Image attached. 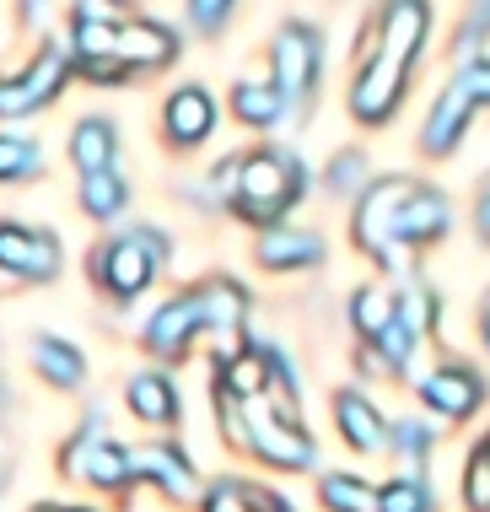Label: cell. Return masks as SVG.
Wrapping results in <instances>:
<instances>
[{
    "instance_id": "obj_22",
    "label": "cell",
    "mask_w": 490,
    "mask_h": 512,
    "mask_svg": "<svg viewBox=\"0 0 490 512\" xmlns=\"http://www.w3.org/2000/svg\"><path fill=\"white\" fill-rule=\"evenodd\" d=\"M33 372L49 383V389L70 394V389H81V378H87V356L60 335H38L33 340Z\"/></svg>"
},
{
    "instance_id": "obj_2",
    "label": "cell",
    "mask_w": 490,
    "mask_h": 512,
    "mask_svg": "<svg viewBox=\"0 0 490 512\" xmlns=\"http://www.w3.org/2000/svg\"><path fill=\"white\" fill-rule=\"evenodd\" d=\"M216 421H221V432H227V442L237 453L259 459L264 469H280V475H302V469H313V459H318L313 432H307L297 415L280 410L270 394L243 399V394H232L216 383Z\"/></svg>"
},
{
    "instance_id": "obj_7",
    "label": "cell",
    "mask_w": 490,
    "mask_h": 512,
    "mask_svg": "<svg viewBox=\"0 0 490 512\" xmlns=\"http://www.w3.org/2000/svg\"><path fill=\"white\" fill-rule=\"evenodd\" d=\"M205 335V297L200 286H189V292L167 297L157 313L146 318V329H140V345H146L157 362H184L189 345Z\"/></svg>"
},
{
    "instance_id": "obj_27",
    "label": "cell",
    "mask_w": 490,
    "mask_h": 512,
    "mask_svg": "<svg viewBox=\"0 0 490 512\" xmlns=\"http://www.w3.org/2000/svg\"><path fill=\"white\" fill-rule=\"evenodd\" d=\"M377 512H437V491L420 469H404L377 486Z\"/></svg>"
},
{
    "instance_id": "obj_36",
    "label": "cell",
    "mask_w": 490,
    "mask_h": 512,
    "mask_svg": "<svg viewBox=\"0 0 490 512\" xmlns=\"http://www.w3.org/2000/svg\"><path fill=\"white\" fill-rule=\"evenodd\" d=\"M458 81H464V87L474 92V103H490V60H469L464 71H458Z\"/></svg>"
},
{
    "instance_id": "obj_26",
    "label": "cell",
    "mask_w": 490,
    "mask_h": 512,
    "mask_svg": "<svg viewBox=\"0 0 490 512\" xmlns=\"http://www.w3.org/2000/svg\"><path fill=\"white\" fill-rule=\"evenodd\" d=\"M114 151H119V135L108 119H81L70 130V162L81 173H97V168H114Z\"/></svg>"
},
{
    "instance_id": "obj_13",
    "label": "cell",
    "mask_w": 490,
    "mask_h": 512,
    "mask_svg": "<svg viewBox=\"0 0 490 512\" xmlns=\"http://www.w3.org/2000/svg\"><path fill=\"white\" fill-rule=\"evenodd\" d=\"M200 297H205V335H216V356H232L243 351V324H248V292L237 281H227V275H210V281H200Z\"/></svg>"
},
{
    "instance_id": "obj_9",
    "label": "cell",
    "mask_w": 490,
    "mask_h": 512,
    "mask_svg": "<svg viewBox=\"0 0 490 512\" xmlns=\"http://www.w3.org/2000/svg\"><path fill=\"white\" fill-rule=\"evenodd\" d=\"M270 71H275L270 81L286 92V103L307 114L313 87H318V33H313V27H302V22H286V27H280V33H275V49H270Z\"/></svg>"
},
{
    "instance_id": "obj_31",
    "label": "cell",
    "mask_w": 490,
    "mask_h": 512,
    "mask_svg": "<svg viewBox=\"0 0 490 512\" xmlns=\"http://www.w3.org/2000/svg\"><path fill=\"white\" fill-rule=\"evenodd\" d=\"M464 507L469 512H490V432L469 448L464 459Z\"/></svg>"
},
{
    "instance_id": "obj_29",
    "label": "cell",
    "mask_w": 490,
    "mask_h": 512,
    "mask_svg": "<svg viewBox=\"0 0 490 512\" xmlns=\"http://www.w3.org/2000/svg\"><path fill=\"white\" fill-rule=\"evenodd\" d=\"M415 340H420V329L410 324L404 313H394V324L383 329V335L372 340V351H377V362H383L394 378H410V362H415Z\"/></svg>"
},
{
    "instance_id": "obj_6",
    "label": "cell",
    "mask_w": 490,
    "mask_h": 512,
    "mask_svg": "<svg viewBox=\"0 0 490 512\" xmlns=\"http://www.w3.org/2000/svg\"><path fill=\"white\" fill-rule=\"evenodd\" d=\"M410 184L415 178H377V184H367L361 200H356L350 243H356L377 270H404L410 265V259L399 254V243H394V221H399V205H404V195H410Z\"/></svg>"
},
{
    "instance_id": "obj_18",
    "label": "cell",
    "mask_w": 490,
    "mask_h": 512,
    "mask_svg": "<svg viewBox=\"0 0 490 512\" xmlns=\"http://www.w3.org/2000/svg\"><path fill=\"white\" fill-rule=\"evenodd\" d=\"M124 405H130V415L146 426H178V415H184L178 383L167 378V372H135V378L124 383Z\"/></svg>"
},
{
    "instance_id": "obj_20",
    "label": "cell",
    "mask_w": 490,
    "mask_h": 512,
    "mask_svg": "<svg viewBox=\"0 0 490 512\" xmlns=\"http://www.w3.org/2000/svg\"><path fill=\"white\" fill-rule=\"evenodd\" d=\"M178 54V38L157 22H119V44H114V60L124 71H162L167 60Z\"/></svg>"
},
{
    "instance_id": "obj_38",
    "label": "cell",
    "mask_w": 490,
    "mask_h": 512,
    "mask_svg": "<svg viewBox=\"0 0 490 512\" xmlns=\"http://www.w3.org/2000/svg\"><path fill=\"white\" fill-rule=\"evenodd\" d=\"M27 512H97V507H65V502H38V507H27Z\"/></svg>"
},
{
    "instance_id": "obj_21",
    "label": "cell",
    "mask_w": 490,
    "mask_h": 512,
    "mask_svg": "<svg viewBox=\"0 0 490 512\" xmlns=\"http://www.w3.org/2000/svg\"><path fill=\"white\" fill-rule=\"evenodd\" d=\"M200 512H291V502L259 480H243V475H216L200 496Z\"/></svg>"
},
{
    "instance_id": "obj_35",
    "label": "cell",
    "mask_w": 490,
    "mask_h": 512,
    "mask_svg": "<svg viewBox=\"0 0 490 512\" xmlns=\"http://www.w3.org/2000/svg\"><path fill=\"white\" fill-rule=\"evenodd\" d=\"M227 11H232V0H189V17H194V27H200V33H221Z\"/></svg>"
},
{
    "instance_id": "obj_14",
    "label": "cell",
    "mask_w": 490,
    "mask_h": 512,
    "mask_svg": "<svg viewBox=\"0 0 490 512\" xmlns=\"http://www.w3.org/2000/svg\"><path fill=\"white\" fill-rule=\"evenodd\" d=\"M437 238H447V195L431 189V184H410V195H404V205H399V221H394L399 254L410 259V248H426Z\"/></svg>"
},
{
    "instance_id": "obj_17",
    "label": "cell",
    "mask_w": 490,
    "mask_h": 512,
    "mask_svg": "<svg viewBox=\"0 0 490 512\" xmlns=\"http://www.w3.org/2000/svg\"><path fill=\"white\" fill-rule=\"evenodd\" d=\"M162 130L178 151H194L200 141H210L216 130V98L205 87H178L173 98L162 103Z\"/></svg>"
},
{
    "instance_id": "obj_16",
    "label": "cell",
    "mask_w": 490,
    "mask_h": 512,
    "mask_svg": "<svg viewBox=\"0 0 490 512\" xmlns=\"http://www.w3.org/2000/svg\"><path fill=\"white\" fill-rule=\"evenodd\" d=\"M334 426H340V442L350 453H383L394 426L377 415V405L361 389H340L334 394Z\"/></svg>"
},
{
    "instance_id": "obj_10",
    "label": "cell",
    "mask_w": 490,
    "mask_h": 512,
    "mask_svg": "<svg viewBox=\"0 0 490 512\" xmlns=\"http://www.w3.org/2000/svg\"><path fill=\"white\" fill-rule=\"evenodd\" d=\"M0 275L11 281H54L60 275V238L27 221H0Z\"/></svg>"
},
{
    "instance_id": "obj_28",
    "label": "cell",
    "mask_w": 490,
    "mask_h": 512,
    "mask_svg": "<svg viewBox=\"0 0 490 512\" xmlns=\"http://www.w3.org/2000/svg\"><path fill=\"white\" fill-rule=\"evenodd\" d=\"M394 313H399L394 292H377V286H356V292H350V324H356V335L367 345L394 324Z\"/></svg>"
},
{
    "instance_id": "obj_34",
    "label": "cell",
    "mask_w": 490,
    "mask_h": 512,
    "mask_svg": "<svg viewBox=\"0 0 490 512\" xmlns=\"http://www.w3.org/2000/svg\"><path fill=\"white\" fill-rule=\"evenodd\" d=\"M361 173H367V157H361V151H340V157L329 162L324 184L334 189V195H350V189H361Z\"/></svg>"
},
{
    "instance_id": "obj_3",
    "label": "cell",
    "mask_w": 490,
    "mask_h": 512,
    "mask_svg": "<svg viewBox=\"0 0 490 512\" xmlns=\"http://www.w3.org/2000/svg\"><path fill=\"white\" fill-rule=\"evenodd\" d=\"M302 189H307L302 162L280 146H259L248 157H237V184L227 211L248 227H280V216L302 200Z\"/></svg>"
},
{
    "instance_id": "obj_24",
    "label": "cell",
    "mask_w": 490,
    "mask_h": 512,
    "mask_svg": "<svg viewBox=\"0 0 490 512\" xmlns=\"http://www.w3.org/2000/svg\"><path fill=\"white\" fill-rule=\"evenodd\" d=\"M318 507L324 512H377V486L350 469H324L318 475Z\"/></svg>"
},
{
    "instance_id": "obj_4",
    "label": "cell",
    "mask_w": 490,
    "mask_h": 512,
    "mask_svg": "<svg viewBox=\"0 0 490 512\" xmlns=\"http://www.w3.org/2000/svg\"><path fill=\"white\" fill-rule=\"evenodd\" d=\"M167 265V238L157 227H124L87 254V281L114 302H135Z\"/></svg>"
},
{
    "instance_id": "obj_41",
    "label": "cell",
    "mask_w": 490,
    "mask_h": 512,
    "mask_svg": "<svg viewBox=\"0 0 490 512\" xmlns=\"http://www.w3.org/2000/svg\"><path fill=\"white\" fill-rule=\"evenodd\" d=\"M480 340H485V351H490V302L480 308Z\"/></svg>"
},
{
    "instance_id": "obj_5",
    "label": "cell",
    "mask_w": 490,
    "mask_h": 512,
    "mask_svg": "<svg viewBox=\"0 0 490 512\" xmlns=\"http://www.w3.org/2000/svg\"><path fill=\"white\" fill-rule=\"evenodd\" d=\"M54 464H60V475L70 480V486H87L97 496H124L140 480L135 475V453L108 437V426L97 421V415L65 437V448H60Z\"/></svg>"
},
{
    "instance_id": "obj_40",
    "label": "cell",
    "mask_w": 490,
    "mask_h": 512,
    "mask_svg": "<svg viewBox=\"0 0 490 512\" xmlns=\"http://www.w3.org/2000/svg\"><path fill=\"white\" fill-rule=\"evenodd\" d=\"M38 11H44V0H22V22H38Z\"/></svg>"
},
{
    "instance_id": "obj_11",
    "label": "cell",
    "mask_w": 490,
    "mask_h": 512,
    "mask_svg": "<svg viewBox=\"0 0 490 512\" xmlns=\"http://www.w3.org/2000/svg\"><path fill=\"white\" fill-rule=\"evenodd\" d=\"M485 394H490L485 378L464 362H442L420 378V405L431 415H442V421H469V415L485 405Z\"/></svg>"
},
{
    "instance_id": "obj_12",
    "label": "cell",
    "mask_w": 490,
    "mask_h": 512,
    "mask_svg": "<svg viewBox=\"0 0 490 512\" xmlns=\"http://www.w3.org/2000/svg\"><path fill=\"white\" fill-rule=\"evenodd\" d=\"M135 475L146 480L151 491H162L167 502H200L205 486H200V475H194V464H189V453L178 448V442H140L135 448Z\"/></svg>"
},
{
    "instance_id": "obj_32",
    "label": "cell",
    "mask_w": 490,
    "mask_h": 512,
    "mask_svg": "<svg viewBox=\"0 0 490 512\" xmlns=\"http://www.w3.org/2000/svg\"><path fill=\"white\" fill-rule=\"evenodd\" d=\"M388 448H394L410 469H420V464L431 459V453H437V432H431L426 421H394V437H388Z\"/></svg>"
},
{
    "instance_id": "obj_8",
    "label": "cell",
    "mask_w": 490,
    "mask_h": 512,
    "mask_svg": "<svg viewBox=\"0 0 490 512\" xmlns=\"http://www.w3.org/2000/svg\"><path fill=\"white\" fill-rule=\"evenodd\" d=\"M65 87V49L44 44L17 76H0V119H27L38 108H49Z\"/></svg>"
},
{
    "instance_id": "obj_23",
    "label": "cell",
    "mask_w": 490,
    "mask_h": 512,
    "mask_svg": "<svg viewBox=\"0 0 490 512\" xmlns=\"http://www.w3.org/2000/svg\"><path fill=\"white\" fill-rule=\"evenodd\" d=\"M286 92L275 81H237L232 87V119L248 124V130H275L280 114H286Z\"/></svg>"
},
{
    "instance_id": "obj_19",
    "label": "cell",
    "mask_w": 490,
    "mask_h": 512,
    "mask_svg": "<svg viewBox=\"0 0 490 512\" xmlns=\"http://www.w3.org/2000/svg\"><path fill=\"white\" fill-rule=\"evenodd\" d=\"M254 259L264 270H313V265H324V238L302 227H264Z\"/></svg>"
},
{
    "instance_id": "obj_25",
    "label": "cell",
    "mask_w": 490,
    "mask_h": 512,
    "mask_svg": "<svg viewBox=\"0 0 490 512\" xmlns=\"http://www.w3.org/2000/svg\"><path fill=\"white\" fill-rule=\"evenodd\" d=\"M76 200L92 221H114V216H124V205H130V184H124L114 168H97V173H81Z\"/></svg>"
},
{
    "instance_id": "obj_33",
    "label": "cell",
    "mask_w": 490,
    "mask_h": 512,
    "mask_svg": "<svg viewBox=\"0 0 490 512\" xmlns=\"http://www.w3.org/2000/svg\"><path fill=\"white\" fill-rule=\"evenodd\" d=\"M399 297V313L410 318V324L426 335V329H437V318H442V302H437V292L431 286H420V281H410L404 292H394Z\"/></svg>"
},
{
    "instance_id": "obj_1",
    "label": "cell",
    "mask_w": 490,
    "mask_h": 512,
    "mask_svg": "<svg viewBox=\"0 0 490 512\" xmlns=\"http://www.w3.org/2000/svg\"><path fill=\"white\" fill-rule=\"evenodd\" d=\"M426 0H388L383 6V33H377V44L367 49V60H361L356 81H350V114L356 124H377L394 119V108L404 98V81H410V65L420 54V38H426Z\"/></svg>"
},
{
    "instance_id": "obj_30",
    "label": "cell",
    "mask_w": 490,
    "mask_h": 512,
    "mask_svg": "<svg viewBox=\"0 0 490 512\" xmlns=\"http://www.w3.org/2000/svg\"><path fill=\"white\" fill-rule=\"evenodd\" d=\"M27 178H38V141L0 130V184H27Z\"/></svg>"
},
{
    "instance_id": "obj_37",
    "label": "cell",
    "mask_w": 490,
    "mask_h": 512,
    "mask_svg": "<svg viewBox=\"0 0 490 512\" xmlns=\"http://www.w3.org/2000/svg\"><path fill=\"white\" fill-rule=\"evenodd\" d=\"M474 232H480V238L490 243V189L480 195V205H474Z\"/></svg>"
},
{
    "instance_id": "obj_39",
    "label": "cell",
    "mask_w": 490,
    "mask_h": 512,
    "mask_svg": "<svg viewBox=\"0 0 490 512\" xmlns=\"http://www.w3.org/2000/svg\"><path fill=\"white\" fill-rule=\"evenodd\" d=\"M474 27H480V33H490V0H480V11H474Z\"/></svg>"
},
{
    "instance_id": "obj_15",
    "label": "cell",
    "mask_w": 490,
    "mask_h": 512,
    "mask_svg": "<svg viewBox=\"0 0 490 512\" xmlns=\"http://www.w3.org/2000/svg\"><path fill=\"white\" fill-rule=\"evenodd\" d=\"M474 92L464 87V81H447V92L437 103H431V114H426V130H420V151L426 157H447L458 141H464V130H469V119H474Z\"/></svg>"
}]
</instances>
